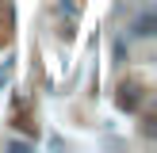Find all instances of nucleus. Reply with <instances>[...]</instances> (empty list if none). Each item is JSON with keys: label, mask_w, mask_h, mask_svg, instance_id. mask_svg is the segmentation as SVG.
I'll return each instance as SVG.
<instances>
[{"label": "nucleus", "mask_w": 157, "mask_h": 153, "mask_svg": "<svg viewBox=\"0 0 157 153\" xmlns=\"http://www.w3.org/2000/svg\"><path fill=\"white\" fill-rule=\"evenodd\" d=\"M138 103H142V88H138V84H123V88H119V107L134 111Z\"/></svg>", "instance_id": "f257e3e1"}, {"label": "nucleus", "mask_w": 157, "mask_h": 153, "mask_svg": "<svg viewBox=\"0 0 157 153\" xmlns=\"http://www.w3.org/2000/svg\"><path fill=\"white\" fill-rule=\"evenodd\" d=\"M153 27H157L153 15H142V19L134 23V35H138V38H150V35H153Z\"/></svg>", "instance_id": "f03ea898"}, {"label": "nucleus", "mask_w": 157, "mask_h": 153, "mask_svg": "<svg viewBox=\"0 0 157 153\" xmlns=\"http://www.w3.org/2000/svg\"><path fill=\"white\" fill-rule=\"evenodd\" d=\"M0 84H4V73H0Z\"/></svg>", "instance_id": "7ed1b4c3"}]
</instances>
